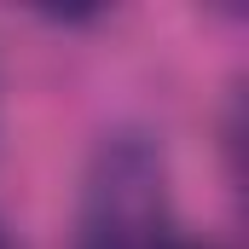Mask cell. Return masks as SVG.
I'll return each mask as SVG.
<instances>
[{"label":"cell","mask_w":249,"mask_h":249,"mask_svg":"<svg viewBox=\"0 0 249 249\" xmlns=\"http://www.w3.org/2000/svg\"><path fill=\"white\" fill-rule=\"evenodd\" d=\"M162 232H168L162 157L139 133L105 139V151L87 174L81 249H162Z\"/></svg>","instance_id":"1"},{"label":"cell","mask_w":249,"mask_h":249,"mask_svg":"<svg viewBox=\"0 0 249 249\" xmlns=\"http://www.w3.org/2000/svg\"><path fill=\"white\" fill-rule=\"evenodd\" d=\"M0 249H12V244H6V238H0Z\"/></svg>","instance_id":"2"}]
</instances>
